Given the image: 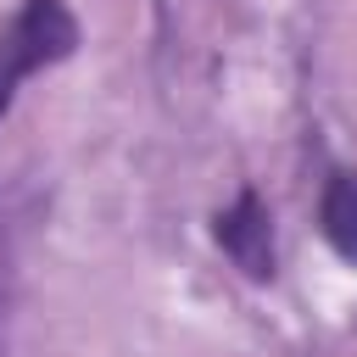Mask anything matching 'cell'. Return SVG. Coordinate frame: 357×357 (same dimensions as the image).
Masks as SVG:
<instances>
[{
	"mask_svg": "<svg viewBox=\"0 0 357 357\" xmlns=\"http://www.w3.org/2000/svg\"><path fill=\"white\" fill-rule=\"evenodd\" d=\"M78 50V17L67 0H22L11 22L0 28V117L11 112L22 78L39 67H56Z\"/></svg>",
	"mask_w": 357,
	"mask_h": 357,
	"instance_id": "cell-1",
	"label": "cell"
},
{
	"mask_svg": "<svg viewBox=\"0 0 357 357\" xmlns=\"http://www.w3.org/2000/svg\"><path fill=\"white\" fill-rule=\"evenodd\" d=\"M212 240L223 245V257H229L245 279H257V284L273 279V218H268V201H262L251 184L234 195L229 212L212 218Z\"/></svg>",
	"mask_w": 357,
	"mask_h": 357,
	"instance_id": "cell-2",
	"label": "cell"
},
{
	"mask_svg": "<svg viewBox=\"0 0 357 357\" xmlns=\"http://www.w3.org/2000/svg\"><path fill=\"white\" fill-rule=\"evenodd\" d=\"M318 229L340 262H357V173L335 167L318 195Z\"/></svg>",
	"mask_w": 357,
	"mask_h": 357,
	"instance_id": "cell-3",
	"label": "cell"
}]
</instances>
